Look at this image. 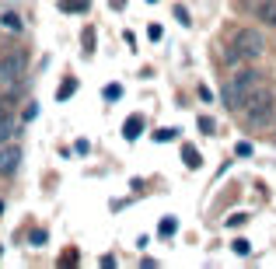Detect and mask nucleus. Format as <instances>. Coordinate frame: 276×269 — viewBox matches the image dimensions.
<instances>
[{
  "instance_id": "6e6552de",
  "label": "nucleus",
  "mask_w": 276,
  "mask_h": 269,
  "mask_svg": "<svg viewBox=\"0 0 276 269\" xmlns=\"http://www.w3.org/2000/svg\"><path fill=\"white\" fill-rule=\"evenodd\" d=\"M59 11H67V14H84V11H88V0H59Z\"/></svg>"
},
{
  "instance_id": "423d86ee",
  "label": "nucleus",
  "mask_w": 276,
  "mask_h": 269,
  "mask_svg": "<svg viewBox=\"0 0 276 269\" xmlns=\"http://www.w3.org/2000/svg\"><path fill=\"white\" fill-rule=\"evenodd\" d=\"M256 18L262 21V25H269V28H276V0H259V7H256Z\"/></svg>"
},
{
  "instance_id": "f257e3e1",
  "label": "nucleus",
  "mask_w": 276,
  "mask_h": 269,
  "mask_svg": "<svg viewBox=\"0 0 276 269\" xmlns=\"http://www.w3.org/2000/svg\"><path fill=\"white\" fill-rule=\"evenodd\" d=\"M266 53V38H262V32H256V28H241L235 38H231V46L224 49V59L227 63H252V59H259Z\"/></svg>"
},
{
  "instance_id": "0eeeda50",
  "label": "nucleus",
  "mask_w": 276,
  "mask_h": 269,
  "mask_svg": "<svg viewBox=\"0 0 276 269\" xmlns=\"http://www.w3.org/2000/svg\"><path fill=\"white\" fill-rule=\"evenodd\" d=\"M140 133H143V119H140V115H130L126 126H122V136H126V140H137Z\"/></svg>"
},
{
  "instance_id": "1a4fd4ad",
  "label": "nucleus",
  "mask_w": 276,
  "mask_h": 269,
  "mask_svg": "<svg viewBox=\"0 0 276 269\" xmlns=\"http://www.w3.org/2000/svg\"><path fill=\"white\" fill-rule=\"evenodd\" d=\"M11 133H14V119H11L7 112H0V143H7Z\"/></svg>"
},
{
  "instance_id": "ddd939ff",
  "label": "nucleus",
  "mask_w": 276,
  "mask_h": 269,
  "mask_svg": "<svg viewBox=\"0 0 276 269\" xmlns=\"http://www.w3.org/2000/svg\"><path fill=\"white\" fill-rule=\"evenodd\" d=\"M70 91H74V80H70V77H67V80H63V88H59V101H67V98H70Z\"/></svg>"
},
{
  "instance_id": "aec40b11",
  "label": "nucleus",
  "mask_w": 276,
  "mask_h": 269,
  "mask_svg": "<svg viewBox=\"0 0 276 269\" xmlns=\"http://www.w3.org/2000/svg\"><path fill=\"white\" fill-rule=\"evenodd\" d=\"M151 4H154V0H151Z\"/></svg>"
},
{
  "instance_id": "9b49d317",
  "label": "nucleus",
  "mask_w": 276,
  "mask_h": 269,
  "mask_svg": "<svg viewBox=\"0 0 276 269\" xmlns=\"http://www.w3.org/2000/svg\"><path fill=\"white\" fill-rule=\"evenodd\" d=\"M175 231H178V220H175V217H164V220L158 224V234H161V238H172Z\"/></svg>"
},
{
  "instance_id": "2eb2a0df",
  "label": "nucleus",
  "mask_w": 276,
  "mask_h": 269,
  "mask_svg": "<svg viewBox=\"0 0 276 269\" xmlns=\"http://www.w3.org/2000/svg\"><path fill=\"white\" fill-rule=\"evenodd\" d=\"M235 151H238V157H248V154H252V143H245V140H241Z\"/></svg>"
},
{
  "instance_id": "20e7f679",
  "label": "nucleus",
  "mask_w": 276,
  "mask_h": 269,
  "mask_svg": "<svg viewBox=\"0 0 276 269\" xmlns=\"http://www.w3.org/2000/svg\"><path fill=\"white\" fill-rule=\"evenodd\" d=\"M25 74H28V56H25L21 49L0 56V84H7V88H21Z\"/></svg>"
},
{
  "instance_id": "4468645a",
  "label": "nucleus",
  "mask_w": 276,
  "mask_h": 269,
  "mask_svg": "<svg viewBox=\"0 0 276 269\" xmlns=\"http://www.w3.org/2000/svg\"><path fill=\"white\" fill-rule=\"evenodd\" d=\"M14 98H18V95H4V98H0V112L11 115V109H14Z\"/></svg>"
},
{
  "instance_id": "39448f33",
  "label": "nucleus",
  "mask_w": 276,
  "mask_h": 269,
  "mask_svg": "<svg viewBox=\"0 0 276 269\" xmlns=\"http://www.w3.org/2000/svg\"><path fill=\"white\" fill-rule=\"evenodd\" d=\"M18 164H21V147L18 143H0V175L4 178H11V175L18 172Z\"/></svg>"
},
{
  "instance_id": "a211bd4d",
  "label": "nucleus",
  "mask_w": 276,
  "mask_h": 269,
  "mask_svg": "<svg viewBox=\"0 0 276 269\" xmlns=\"http://www.w3.org/2000/svg\"><path fill=\"white\" fill-rule=\"evenodd\" d=\"M172 136H175V130H158V133H154V140H172Z\"/></svg>"
},
{
  "instance_id": "9d476101",
  "label": "nucleus",
  "mask_w": 276,
  "mask_h": 269,
  "mask_svg": "<svg viewBox=\"0 0 276 269\" xmlns=\"http://www.w3.org/2000/svg\"><path fill=\"white\" fill-rule=\"evenodd\" d=\"M0 25L11 28V32H21V18L18 14H11V11H0Z\"/></svg>"
},
{
  "instance_id": "f8f14e48",
  "label": "nucleus",
  "mask_w": 276,
  "mask_h": 269,
  "mask_svg": "<svg viewBox=\"0 0 276 269\" xmlns=\"http://www.w3.org/2000/svg\"><path fill=\"white\" fill-rule=\"evenodd\" d=\"M119 98H122V88L119 84H109L105 88V101H119Z\"/></svg>"
},
{
  "instance_id": "7ed1b4c3",
  "label": "nucleus",
  "mask_w": 276,
  "mask_h": 269,
  "mask_svg": "<svg viewBox=\"0 0 276 269\" xmlns=\"http://www.w3.org/2000/svg\"><path fill=\"white\" fill-rule=\"evenodd\" d=\"M259 84H262V74H259L256 67H241V70L231 77V84L224 88V105H227V109H245L248 95L256 91Z\"/></svg>"
},
{
  "instance_id": "6ab92c4d",
  "label": "nucleus",
  "mask_w": 276,
  "mask_h": 269,
  "mask_svg": "<svg viewBox=\"0 0 276 269\" xmlns=\"http://www.w3.org/2000/svg\"><path fill=\"white\" fill-rule=\"evenodd\" d=\"M0 213H4V203H0Z\"/></svg>"
},
{
  "instance_id": "f3484780",
  "label": "nucleus",
  "mask_w": 276,
  "mask_h": 269,
  "mask_svg": "<svg viewBox=\"0 0 276 269\" xmlns=\"http://www.w3.org/2000/svg\"><path fill=\"white\" fill-rule=\"evenodd\" d=\"M235 252H238V255H248V241H245V238H238V241H235Z\"/></svg>"
},
{
  "instance_id": "dca6fc26",
  "label": "nucleus",
  "mask_w": 276,
  "mask_h": 269,
  "mask_svg": "<svg viewBox=\"0 0 276 269\" xmlns=\"http://www.w3.org/2000/svg\"><path fill=\"white\" fill-rule=\"evenodd\" d=\"M185 164H196L199 168V154H193V147H185Z\"/></svg>"
},
{
  "instance_id": "f03ea898",
  "label": "nucleus",
  "mask_w": 276,
  "mask_h": 269,
  "mask_svg": "<svg viewBox=\"0 0 276 269\" xmlns=\"http://www.w3.org/2000/svg\"><path fill=\"white\" fill-rule=\"evenodd\" d=\"M276 119V95L266 88V84H259L256 91L248 95V101H245V122L248 126H269Z\"/></svg>"
}]
</instances>
